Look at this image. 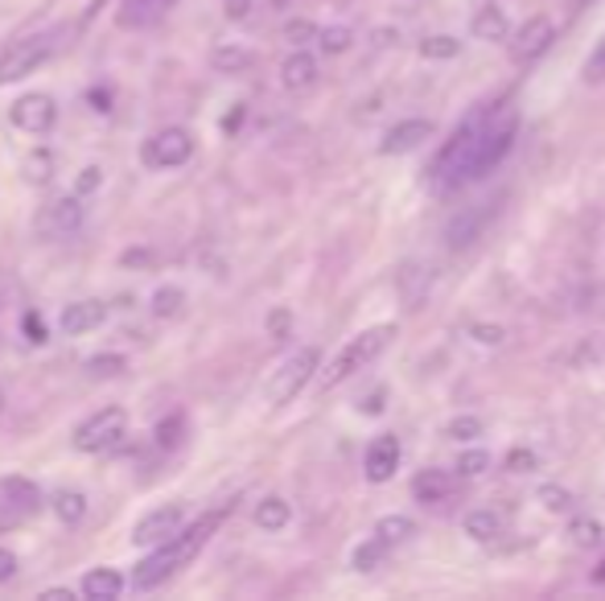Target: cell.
Returning a JSON list of instances; mask_svg holds the SVG:
<instances>
[{"label": "cell", "instance_id": "cell-1", "mask_svg": "<svg viewBox=\"0 0 605 601\" xmlns=\"http://www.w3.org/2000/svg\"><path fill=\"white\" fill-rule=\"evenodd\" d=\"M231 503L215 506V511H206L198 523H189V528H177L169 540H162V544L148 552L145 561L136 564L133 573V589H140V593H148V589H157L162 581H169V577L177 573V569H186L194 556L202 552V544L211 540V535L218 532V523L227 520Z\"/></svg>", "mask_w": 605, "mask_h": 601}, {"label": "cell", "instance_id": "cell-2", "mask_svg": "<svg viewBox=\"0 0 605 601\" xmlns=\"http://www.w3.org/2000/svg\"><path fill=\"white\" fill-rule=\"evenodd\" d=\"M396 338V326H371V329H363L359 338H350L342 351H338L334 358H330V367L322 371V387L330 392V387H338V383H347L350 375H359V371L367 367V363H375L383 351H388V342Z\"/></svg>", "mask_w": 605, "mask_h": 601}, {"label": "cell", "instance_id": "cell-3", "mask_svg": "<svg viewBox=\"0 0 605 601\" xmlns=\"http://www.w3.org/2000/svg\"><path fill=\"white\" fill-rule=\"evenodd\" d=\"M511 145H515V124H490V120H486V128L478 132V140H474L470 157H466L461 186H466V181L486 178V174H490V169H495V165L511 152Z\"/></svg>", "mask_w": 605, "mask_h": 601}, {"label": "cell", "instance_id": "cell-4", "mask_svg": "<svg viewBox=\"0 0 605 601\" xmlns=\"http://www.w3.org/2000/svg\"><path fill=\"white\" fill-rule=\"evenodd\" d=\"M322 367V355H318V346H301L296 355H289L281 367L272 371L269 380V404H289V400L301 396V387L313 380V371Z\"/></svg>", "mask_w": 605, "mask_h": 601}, {"label": "cell", "instance_id": "cell-5", "mask_svg": "<svg viewBox=\"0 0 605 601\" xmlns=\"http://www.w3.org/2000/svg\"><path fill=\"white\" fill-rule=\"evenodd\" d=\"M128 433V412L108 404V408L91 412L87 421L75 428V450L79 453H104L111 445H120V437Z\"/></svg>", "mask_w": 605, "mask_h": 601}, {"label": "cell", "instance_id": "cell-6", "mask_svg": "<svg viewBox=\"0 0 605 601\" xmlns=\"http://www.w3.org/2000/svg\"><path fill=\"white\" fill-rule=\"evenodd\" d=\"M50 55H55V41L46 38V33L13 41V46L0 55V87H4V82H21V79H29V75H38V67Z\"/></svg>", "mask_w": 605, "mask_h": 601}, {"label": "cell", "instance_id": "cell-7", "mask_svg": "<svg viewBox=\"0 0 605 601\" xmlns=\"http://www.w3.org/2000/svg\"><path fill=\"white\" fill-rule=\"evenodd\" d=\"M140 157H145L148 169H177V165H186L194 157V137L186 128H162V132H153L145 140Z\"/></svg>", "mask_w": 605, "mask_h": 601}, {"label": "cell", "instance_id": "cell-8", "mask_svg": "<svg viewBox=\"0 0 605 601\" xmlns=\"http://www.w3.org/2000/svg\"><path fill=\"white\" fill-rule=\"evenodd\" d=\"M79 227H82V198L79 194L55 198V203L38 215V235H46V239H70Z\"/></svg>", "mask_w": 605, "mask_h": 601}, {"label": "cell", "instance_id": "cell-9", "mask_svg": "<svg viewBox=\"0 0 605 601\" xmlns=\"http://www.w3.org/2000/svg\"><path fill=\"white\" fill-rule=\"evenodd\" d=\"M9 120L21 128V132H29V137H41V132H50L58 120V108L50 96H21L9 108Z\"/></svg>", "mask_w": 605, "mask_h": 601}, {"label": "cell", "instance_id": "cell-10", "mask_svg": "<svg viewBox=\"0 0 605 601\" xmlns=\"http://www.w3.org/2000/svg\"><path fill=\"white\" fill-rule=\"evenodd\" d=\"M177 528H182V506H157V511H148L145 520H136L133 544L157 548L162 540H169Z\"/></svg>", "mask_w": 605, "mask_h": 601}, {"label": "cell", "instance_id": "cell-11", "mask_svg": "<svg viewBox=\"0 0 605 601\" xmlns=\"http://www.w3.org/2000/svg\"><path fill=\"white\" fill-rule=\"evenodd\" d=\"M396 470H400V441L391 437V433H383V437H375L367 445L363 474H367V482H388Z\"/></svg>", "mask_w": 605, "mask_h": 601}, {"label": "cell", "instance_id": "cell-12", "mask_svg": "<svg viewBox=\"0 0 605 601\" xmlns=\"http://www.w3.org/2000/svg\"><path fill=\"white\" fill-rule=\"evenodd\" d=\"M552 38H556V29H552L548 17H531V21H527L511 41L515 62H536V58L552 46Z\"/></svg>", "mask_w": 605, "mask_h": 601}, {"label": "cell", "instance_id": "cell-13", "mask_svg": "<svg viewBox=\"0 0 605 601\" xmlns=\"http://www.w3.org/2000/svg\"><path fill=\"white\" fill-rule=\"evenodd\" d=\"M104 322H108V305H104V300H75V305H67L62 317H58V326H62L67 338L91 334V329H99Z\"/></svg>", "mask_w": 605, "mask_h": 601}, {"label": "cell", "instance_id": "cell-14", "mask_svg": "<svg viewBox=\"0 0 605 601\" xmlns=\"http://www.w3.org/2000/svg\"><path fill=\"white\" fill-rule=\"evenodd\" d=\"M429 137H432V120H403V124L391 128L388 137H383L379 152H383V157H403V152L420 149Z\"/></svg>", "mask_w": 605, "mask_h": 601}, {"label": "cell", "instance_id": "cell-15", "mask_svg": "<svg viewBox=\"0 0 605 601\" xmlns=\"http://www.w3.org/2000/svg\"><path fill=\"white\" fill-rule=\"evenodd\" d=\"M0 506H4L9 515H17V520H21V515H33L41 506V491L29 479H17L13 474V479L0 482Z\"/></svg>", "mask_w": 605, "mask_h": 601}, {"label": "cell", "instance_id": "cell-16", "mask_svg": "<svg viewBox=\"0 0 605 601\" xmlns=\"http://www.w3.org/2000/svg\"><path fill=\"white\" fill-rule=\"evenodd\" d=\"M174 4L177 0H124L116 21H120V29H148V26H157Z\"/></svg>", "mask_w": 605, "mask_h": 601}, {"label": "cell", "instance_id": "cell-17", "mask_svg": "<svg viewBox=\"0 0 605 601\" xmlns=\"http://www.w3.org/2000/svg\"><path fill=\"white\" fill-rule=\"evenodd\" d=\"M281 82L284 91H310L313 82H318V58L310 50H293L281 62Z\"/></svg>", "mask_w": 605, "mask_h": 601}, {"label": "cell", "instance_id": "cell-18", "mask_svg": "<svg viewBox=\"0 0 605 601\" xmlns=\"http://www.w3.org/2000/svg\"><path fill=\"white\" fill-rule=\"evenodd\" d=\"M87 601H116L124 593V577L116 569H91V573L82 577V589H79Z\"/></svg>", "mask_w": 605, "mask_h": 601}, {"label": "cell", "instance_id": "cell-19", "mask_svg": "<svg viewBox=\"0 0 605 601\" xmlns=\"http://www.w3.org/2000/svg\"><path fill=\"white\" fill-rule=\"evenodd\" d=\"M252 520H256L260 532H284L289 520H293V506H289V499H281V494H269V499L256 503Z\"/></svg>", "mask_w": 605, "mask_h": 601}, {"label": "cell", "instance_id": "cell-20", "mask_svg": "<svg viewBox=\"0 0 605 601\" xmlns=\"http://www.w3.org/2000/svg\"><path fill=\"white\" fill-rule=\"evenodd\" d=\"M449 491H453L449 470H420L412 479V499L417 503H441V499H449Z\"/></svg>", "mask_w": 605, "mask_h": 601}, {"label": "cell", "instance_id": "cell-21", "mask_svg": "<svg viewBox=\"0 0 605 601\" xmlns=\"http://www.w3.org/2000/svg\"><path fill=\"white\" fill-rule=\"evenodd\" d=\"M486 227V215L482 210H466V215H458V219H449V227H445V244L449 247H470L478 235H482Z\"/></svg>", "mask_w": 605, "mask_h": 601}, {"label": "cell", "instance_id": "cell-22", "mask_svg": "<svg viewBox=\"0 0 605 601\" xmlns=\"http://www.w3.org/2000/svg\"><path fill=\"white\" fill-rule=\"evenodd\" d=\"M461 528H466V535H470V540H478V544H490V540H498V535H502V515H498V511H490V506H478V511H470V515L461 520Z\"/></svg>", "mask_w": 605, "mask_h": 601}, {"label": "cell", "instance_id": "cell-23", "mask_svg": "<svg viewBox=\"0 0 605 601\" xmlns=\"http://www.w3.org/2000/svg\"><path fill=\"white\" fill-rule=\"evenodd\" d=\"M429 285H432L429 264H408V268L400 273V293H403V300H408L412 309H420V305H425V297H429Z\"/></svg>", "mask_w": 605, "mask_h": 601}, {"label": "cell", "instance_id": "cell-24", "mask_svg": "<svg viewBox=\"0 0 605 601\" xmlns=\"http://www.w3.org/2000/svg\"><path fill=\"white\" fill-rule=\"evenodd\" d=\"M211 62H215L218 75H240V70H247L256 62V55L247 46H218L215 55H211Z\"/></svg>", "mask_w": 605, "mask_h": 601}, {"label": "cell", "instance_id": "cell-25", "mask_svg": "<svg viewBox=\"0 0 605 601\" xmlns=\"http://www.w3.org/2000/svg\"><path fill=\"white\" fill-rule=\"evenodd\" d=\"M470 29L482 41H502V38H507V17H502V9L486 4V9H478V13H474V26Z\"/></svg>", "mask_w": 605, "mask_h": 601}, {"label": "cell", "instance_id": "cell-26", "mask_svg": "<svg viewBox=\"0 0 605 601\" xmlns=\"http://www.w3.org/2000/svg\"><path fill=\"white\" fill-rule=\"evenodd\" d=\"M50 506H55V515L67 523V528L82 523V515H87V499H82V491H58L55 499H50Z\"/></svg>", "mask_w": 605, "mask_h": 601}, {"label": "cell", "instance_id": "cell-27", "mask_svg": "<svg viewBox=\"0 0 605 601\" xmlns=\"http://www.w3.org/2000/svg\"><path fill=\"white\" fill-rule=\"evenodd\" d=\"M388 561V544H383V540H367V544H359L354 548V556H350V564H354V569H359V573H375L379 564Z\"/></svg>", "mask_w": 605, "mask_h": 601}, {"label": "cell", "instance_id": "cell-28", "mask_svg": "<svg viewBox=\"0 0 605 601\" xmlns=\"http://www.w3.org/2000/svg\"><path fill=\"white\" fill-rule=\"evenodd\" d=\"M375 535L391 548V544H403L408 535H417V528H412L408 515H383V520L375 523Z\"/></svg>", "mask_w": 605, "mask_h": 601}, {"label": "cell", "instance_id": "cell-29", "mask_svg": "<svg viewBox=\"0 0 605 601\" xmlns=\"http://www.w3.org/2000/svg\"><path fill=\"white\" fill-rule=\"evenodd\" d=\"M153 437H157L162 450H177V445L186 441V412H169V416L157 424V433H153Z\"/></svg>", "mask_w": 605, "mask_h": 601}, {"label": "cell", "instance_id": "cell-30", "mask_svg": "<svg viewBox=\"0 0 605 601\" xmlns=\"http://www.w3.org/2000/svg\"><path fill=\"white\" fill-rule=\"evenodd\" d=\"M420 55L432 58V62H449V58L461 55V41L449 38V33H432V38L420 41Z\"/></svg>", "mask_w": 605, "mask_h": 601}, {"label": "cell", "instance_id": "cell-31", "mask_svg": "<svg viewBox=\"0 0 605 601\" xmlns=\"http://www.w3.org/2000/svg\"><path fill=\"white\" fill-rule=\"evenodd\" d=\"M313 41H318V50H322V55H347L354 33H350L347 26H330V29H318V38Z\"/></svg>", "mask_w": 605, "mask_h": 601}, {"label": "cell", "instance_id": "cell-32", "mask_svg": "<svg viewBox=\"0 0 605 601\" xmlns=\"http://www.w3.org/2000/svg\"><path fill=\"white\" fill-rule=\"evenodd\" d=\"M182 305H186V293L177 285H162L153 293V314L157 317H177L182 314Z\"/></svg>", "mask_w": 605, "mask_h": 601}, {"label": "cell", "instance_id": "cell-33", "mask_svg": "<svg viewBox=\"0 0 605 601\" xmlns=\"http://www.w3.org/2000/svg\"><path fill=\"white\" fill-rule=\"evenodd\" d=\"M568 532H573V544H580V548H597L602 544V523L597 520H589V515H580V520H573V528H568Z\"/></svg>", "mask_w": 605, "mask_h": 601}, {"label": "cell", "instance_id": "cell-34", "mask_svg": "<svg viewBox=\"0 0 605 601\" xmlns=\"http://www.w3.org/2000/svg\"><path fill=\"white\" fill-rule=\"evenodd\" d=\"M124 367H128V358H124V355H95V358H87V371H91L95 380H111V375H124Z\"/></svg>", "mask_w": 605, "mask_h": 601}, {"label": "cell", "instance_id": "cell-35", "mask_svg": "<svg viewBox=\"0 0 605 601\" xmlns=\"http://www.w3.org/2000/svg\"><path fill=\"white\" fill-rule=\"evenodd\" d=\"M445 437H449V441H474V437H482V421H478V416H458V421H449Z\"/></svg>", "mask_w": 605, "mask_h": 601}, {"label": "cell", "instance_id": "cell-36", "mask_svg": "<svg viewBox=\"0 0 605 601\" xmlns=\"http://www.w3.org/2000/svg\"><path fill=\"white\" fill-rule=\"evenodd\" d=\"M458 470L466 474V479H478V474H486V470H490V453H486V450H466L458 457Z\"/></svg>", "mask_w": 605, "mask_h": 601}, {"label": "cell", "instance_id": "cell-37", "mask_svg": "<svg viewBox=\"0 0 605 601\" xmlns=\"http://www.w3.org/2000/svg\"><path fill=\"white\" fill-rule=\"evenodd\" d=\"M318 38V26L313 21H289L284 26V41H293V46H305V41Z\"/></svg>", "mask_w": 605, "mask_h": 601}, {"label": "cell", "instance_id": "cell-38", "mask_svg": "<svg viewBox=\"0 0 605 601\" xmlns=\"http://www.w3.org/2000/svg\"><path fill=\"white\" fill-rule=\"evenodd\" d=\"M536 465H539V457L531 450H511V453H507V470H511V474H531Z\"/></svg>", "mask_w": 605, "mask_h": 601}, {"label": "cell", "instance_id": "cell-39", "mask_svg": "<svg viewBox=\"0 0 605 601\" xmlns=\"http://www.w3.org/2000/svg\"><path fill=\"white\" fill-rule=\"evenodd\" d=\"M539 499H544V506H548V511H568V503H573V494H568L565 486H544V491H539Z\"/></svg>", "mask_w": 605, "mask_h": 601}, {"label": "cell", "instance_id": "cell-40", "mask_svg": "<svg viewBox=\"0 0 605 601\" xmlns=\"http://www.w3.org/2000/svg\"><path fill=\"white\" fill-rule=\"evenodd\" d=\"M470 334L478 346H502V342H507V329L502 326H474Z\"/></svg>", "mask_w": 605, "mask_h": 601}, {"label": "cell", "instance_id": "cell-41", "mask_svg": "<svg viewBox=\"0 0 605 601\" xmlns=\"http://www.w3.org/2000/svg\"><path fill=\"white\" fill-rule=\"evenodd\" d=\"M21 329H26V342H33V346H41V342H46V322H41L33 309L21 317Z\"/></svg>", "mask_w": 605, "mask_h": 601}, {"label": "cell", "instance_id": "cell-42", "mask_svg": "<svg viewBox=\"0 0 605 601\" xmlns=\"http://www.w3.org/2000/svg\"><path fill=\"white\" fill-rule=\"evenodd\" d=\"M99 181H104V169H99V165H87V169H82L79 174V186H75V194H91V190H99Z\"/></svg>", "mask_w": 605, "mask_h": 601}, {"label": "cell", "instance_id": "cell-43", "mask_svg": "<svg viewBox=\"0 0 605 601\" xmlns=\"http://www.w3.org/2000/svg\"><path fill=\"white\" fill-rule=\"evenodd\" d=\"M124 268H145V264H153V252L148 247H133V252H124L120 256Z\"/></svg>", "mask_w": 605, "mask_h": 601}, {"label": "cell", "instance_id": "cell-44", "mask_svg": "<svg viewBox=\"0 0 605 601\" xmlns=\"http://www.w3.org/2000/svg\"><path fill=\"white\" fill-rule=\"evenodd\" d=\"M289 326H293L289 309H276V314L269 317V334H272V338H284V334H289Z\"/></svg>", "mask_w": 605, "mask_h": 601}, {"label": "cell", "instance_id": "cell-45", "mask_svg": "<svg viewBox=\"0 0 605 601\" xmlns=\"http://www.w3.org/2000/svg\"><path fill=\"white\" fill-rule=\"evenodd\" d=\"M13 573H17V556L9 552V548H0V585H4Z\"/></svg>", "mask_w": 605, "mask_h": 601}, {"label": "cell", "instance_id": "cell-46", "mask_svg": "<svg viewBox=\"0 0 605 601\" xmlns=\"http://www.w3.org/2000/svg\"><path fill=\"white\" fill-rule=\"evenodd\" d=\"M383 408H388V392H371V396L363 400L367 416H375V412H383Z\"/></svg>", "mask_w": 605, "mask_h": 601}, {"label": "cell", "instance_id": "cell-47", "mask_svg": "<svg viewBox=\"0 0 605 601\" xmlns=\"http://www.w3.org/2000/svg\"><path fill=\"white\" fill-rule=\"evenodd\" d=\"M247 13H252V0H227V17H231V21H243Z\"/></svg>", "mask_w": 605, "mask_h": 601}, {"label": "cell", "instance_id": "cell-48", "mask_svg": "<svg viewBox=\"0 0 605 601\" xmlns=\"http://www.w3.org/2000/svg\"><path fill=\"white\" fill-rule=\"evenodd\" d=\"M240 120H243V108L235 104V111H227V120H223V132H235V128H240Z\"/></svg>", "mask_w": 605, "mask_h": 601}, {"label": "cell", "instance_id": "cell-49", "mask_svg": "<svg viewBox=\"0 0 605 601\" xmlns=\"http://www.w3.org/2000/svg\"><path fill=\"white\" fill-rule=\"evenodd\" d=\"M46 601H75V593H70V589H50Z\"/></svg>", "mask_w": 605, "mask_h": 601}, {"label": "cell", "instance_id": "cell-50", "mask_svg": "<svg viewBox=\"0 0 605 601\" xmlns=\"http://www.w3.org/2000/svg\"><path fill=\"white\" fill-rule=\"evenodd\" d=\"M272 9H289V0H269Z\"/></svg>", "mask_w": 605, "mask_h": 601}, {"label": "cell", "instance_id": "cell-51", "mask_svg": "<svg viewBox=\"0 0 605 601\" xmlns=\"http://www.w3.org/2000/svg\"><path fill=\"white\" fill-rule=\"evenodd\" d=\"M0 412H4V387H0Z\"/></svg>", "mask_w": 605, "mask_h": 601}]
</instances>
